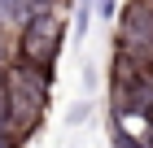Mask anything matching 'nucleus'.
Masks as SVG:
<instances>
[{"instance_id": "nucleus-1", "label": "nucleus", "mask_w": 153, "mask_h": 148, "mask_svg": "<svg viewBox=\"0 0 153 148\" xmlns=\"http://www.w3.org/2000/svg\"><path fill=\"white\" fill-rule=\"evenodd\" d=\"M48 87H53V70L26 66L13 57L9 61V126L18 135H35V126L48 113Z\"/></svg>"}, {"instance_id": "nucleus-2", "label": "nucleus", "mask_w": 153, "mask_h": 148, "mask_svg": "<svg viewBox=\"0 0 153 148\" xmlns=\"http://www.w3.org/2000/svg\"><path fill=\"white\" fill-rule=\"evenodd\" d=\"M61 39H66V18H61L57 4H39L22 18V31H18V61L39 70H53L61 52Z\"/></svg>"}, {"instance_id": "nucleus-3", "label": "nucleus", "mask_w": 153, "mask_h": 148, "mask_svg": "<svg viewBox=\"0 0 153 148\" xmlns=\"http://www.w3.org/2000/svg\"><path fill=\"white\" fill-rule=\"evenodd\" d=\"M118 61L153 70V0H131L118 13Z\"/></svg>"}, {"instance_id": "nucleus-4", "label": "nucleus", "mask_w": 153, "mask_h": 148, "mask_svg": "<svg viewBox=\"0 0 153 148\" xmlns=\"http://www.w3.org/2000/svg\"><path fill=\"white\" fill-rule=\"evenodd\" d=\"M0 122H9V66L0 61Z\"/></svg>"}, {"instance_id": "nucleus-5", "label": "nucleus", "mask_w": 153, "mask_h": 148, "mask_svg": "<svg viewBox=\"0 0 153 148\" xmlns=\"http://www.w3.org/2000/svg\"><path fill=\"white\" fill-rule=\"evenodd\" d=\"M0 148H22V135H18L9 122H0Z\"/></svg>"}, {"instance_id": "nucleus-6", "label": "nucleus", "mask_w": 153, "mask_h": 148, "mask_svg": "<svg viewBox=\"0 0 153 148\" xmlns=\"http://www.w3.org/2000/svg\"><path fill=\"white\" fill-rule=\"evenodd\" d=\"M31 4H35V9H39V4H61V0H31Z\"/></svg>"}]
</instances>
